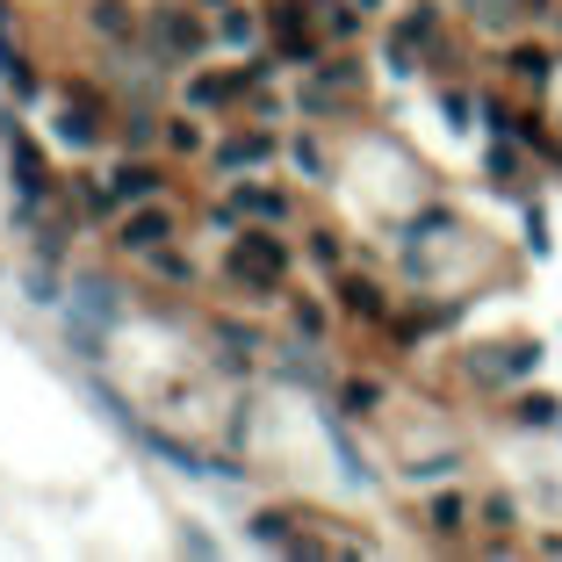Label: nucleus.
Listing matches in <instances>:
<instances>
[{
	"label": "nucleus",
	"mask_w": 562,
	"mask_h": 562,
	"mask_svg": "<svg viewBox=\"0 0 562 562\" xmlns=\"http://www.w3.org/2000/svg\"><path fill=\"white\" fill-rule=\"evenodd\" d=\"M231 282L245 296H274L289 282V245L267 239V231H231Z\"/></svg>",
	"instance_id": "1"
},
{
	"label": "nucleus",
	"mask_w": 562,
	"mask_h": 562,
	"mask_svg": "<svg viewBox=\"0 0 562 562\" xmlns=\"http://www.w3.org/2000/svg\"><path fill=\"white\" fill-rule=\"evenodd\" d=\"M8 167H15V217L36 223V217H44V203H51V173H44V152H36L15 123H8Z\"/></svg>",
	"instance_id": "2"
},
{
	"label": "nucleus",
	"mask_w": 562,
	"mask_h": 562,
	"mask_svg": "<svg viewBox=\"0 0 562 562\" xmlns=\"http://www.w3.org/2000/svg\"><path fill=\"white\" fill-rule=\"evenodd\" d=\"M145 36H152L159 66H195V58H203V44H209V30H203L195 15H187V8H152Z\"/></svg>",
	"instance_id": "3"
},
{
	"label": "nucleus",
	"mask_w": 562,
	"mask_h": 562,
	"mask_svg": "<svg viewBox=\"0 0 562 562\" xmlns=\"http://www.w3.org/2000/svg\"><path fill=\"white\" fill-rule=\"evenodd\" d=\"M173 231H181V209H173V203H159V195H152V203H130V209H123V223H116V245H123V253H137V260H145V253H159V245H167Z\"/></svg>",
	"instance_id": "4"
},
{
	"label": "nucleus",
	"mask_w": 562,
	"mask_h": 562,
	"mask_svg": "<svg viewBox=\"0 0 562 562\" xmlns=\"http://www.w3.org/2000/svg\"><path fill=\"white\" fill-rule=\"evenodd\" d=\"M239 94H253L245 66H231V72H187V108H231Z\"/></svg>",
	"instance_id": "5"
},
{
	"label": "nucleus",
	"mask_w": 562,
	"mask_h": 562,
	"mask_svg": "<svg viewBox=\"0 0 562 562\" xmlns=\"http://www.w3.org/2000/svg\"><path fill=\"white\" fill-rule=\"evenodd\" d=\"M51 137H58V145H72V152H87V145L102 137V116H94V102H87V94L72 102V94H66V102H58V116H51Z\"/></svg>",
	"instance_id": "6"
},
{
	"label": "nucleus",
	"mask_w": 562,
	"mask_h": 562,
	"mask_svg": "<svg viewBox=\"0 0 562 562\" xmlns=\"http://www.w3.org/2000/svg\"><path fill=\"white\" fill-rule=\"evenodd\" d=\"M534 360H541V346H491V354L483 360H469V368H477V382H519V375H534Z\"/></svg>",
	"instance_id": "7"
},
{
	"label": "nucleus",
	"mask_w": 562,
	"mask_h": 562,
	"mask_svg": "<svg viewBox=\"0 0 562 562\" xmlns=\"http://www.w3.org/2000/svg\"><path fill=\"white\" fill-rule=\"evenodd\" d=\"M274 159V137L267 130H239L217 145V173H245V167H267Z\"/></svg>",
	"instance_id": "8"
},
{
	"label": "nucleus",
	"mask_w": 562,
	"mask_h": 562,
	"mask_svg": "<svg viewBox=\"0 0 562 562\" xmlns=\"http://www.w3.org/2000/svg\"><path fill=\"white\" fill-rule=\"evenodd\" d=\"M108 195H116V203H152L159 195V167H145V159L130 167V159H123V167L108 173Z\"/></svg>",
	"instance_id": "9"
},
{
	"label": "nucleus",
	"mask_w": 562,
	"mask_h": 562,
	"mask_svg": "<svg viewBox=\"0 0 562 562\" xmlns=\"http://www.w3.org/2000/svg\"><path fill=\"white\" fill-rule=\"evenodd\" d=\"M72 310H80V318H94V324H108L123 303H116V289H108L102 274H80V282H72Z\"/></svg>",
	"instance_id": "10"
},
{
	"label": "nucleus",
	"mask_w": 562,
	"mask_h": 562,
	"mask_svg": "<svg viewBox=\"0 0 562 562\" xmlns=\"http://www.w3.org/2000/svg\"><path fill=\"white\" fill-rule=\"evenodd\" d=\"M87 22H94V30H102L108 44H130V36H137L130 0H94V8H87Z\"/></svg>",
	"instance_id": "11"
},
{
	"label": "nucleus",
	"mask_w": 562,
	"mask_h": 562,
	"mask_svg": "<svg viewBox=\"0 0 562 562\" xmlns=\"http://www.w3.org/2000/svg\"><path fill=\"white\" fill-rule=\"evenodd\" d=\"M231 203H239V217H253V223H282V217H289V195H274V187H245L239 181Z\"/></svg>",
	"instance_id": "12"
},
{
	"label": "nucleus",
	"mask_w": 562,
	"mask_h": 562,
	"mask_svg": "<svg viewBox=\"0 0 562 562\" xmlns=\"http://www.w3.org/2000/svg\"><path fill=\"white\" fill-rule=\"evenodd\" d=\"M340 303H346V318H368V324L390 318V303H382V289H375V282H346Z\"/></svg>",
	"instance_id": "13"
},
{
	"label": "nucleus",
	"mask_w": 562,
	"mask_h": 562,
	"mask_svg": "<svg viewBox=\"0 0 562 562\" xmlns=\"http://www.w3.org/2000/svg\"><path fill=\"white\" fill-rule=\"evenodd\" d=\"M253 541L289 548V555H310V541H303V534H289V519H282V512H260V519H253Z\"/></svg>",
	"instance_id": "14"
},
{
	"label": "nucleus",
	"mask_w": 562,
	"mask_h": 562,
	"mask_svg": "<svg viewBox=\"0 0 562 562\" xmlns=\"http://www.w3.org/2000/svg\"><path fill=\"white\" fill-rule=\"evenodd\" d=\"M217 36L231 44V51H253V44H260V22L245 15V8H223V15H217Z\"/></svg>",
	"instance_id": "15"
},
{
	"label": "nucleus",
	"mask_w": 562,
	"mask_h": 562,
	"mask_svg": "<svg viewBox=\"0 0 562 562\" xmlns=\"http://www.w3.org/2000/svg\"><path fill=\"white\" fill-rule=\"evenodd\" d=\"M145 260H152V274H159V282H173V289H187V282H195V260L173 253V245H159V253H145Z\"/></svg>",
	"instance_id": "16"
},
{
	"label": "nucleus",
	"mask_w": 562,
	"mask_h": 562,
	"mask_svg": "<svg viewBox=\"0 0 562 562\" xmlns=\"http://www.w3.org/2000/svg\"><path fill=\"white\" fill-rule=\"evenodd\" d=\"M512 418H519V426H555L562 404H555V397H519V411H512Z\"/></svg>",
	"instance_id": "17"
},
{
	"label": "nucleus",
	"mask_w": 562,
	"mask_h": 562,
	"mask_svg": "<svg viewBox=\"0 0 562 562\" xmlns=\"http://www.w3.org/2000/svg\"><path fill=\"white\" fill-rule=\"evenodd\" d=\"M289 159H296V173L324 181V145H318V137H296V145H289Z\"/></svg>",
	"instance_id": "18"
},
{
	"label": "nucleus",
	"mask_w": 562,
	"mask_h": 562,
	"mask_svg": "<svg viewBox=\"0 0 562 562\" xmlns=\"http://www.w3.org/2000/svg\"><path fill=\"white\" fill-rule=\"evenodd\" d=\"M22 289H30V303H58V274L44 267V260H36V267L22 274Z\"/></svg>",
	"instance_id": "19"
},
{
	"label": "nucleus",
	"mask_w": 562,
	"mask_h": 562,
	"mask_svg": "<svg viewBox=\"0 0 562 562\" xmlns=\"http://www.w3.org/2000/svg\"><path fill=\"white\" fill-rule=\"evenodd\" d=\"M548 66H555L548 51H512V72H519L527 87H541V80H548Z\"/></svg>",
	"instance_id": "20"
},
{
	"label": "nucleus",
	"mask_w": 562,
	"mask_h": 562,
	"mask_svg": "<svg viewBox=\"0 0 562 562\" xmlns=\"http://www.w3.org/2000/svg\"><path fill=\"white\" fill-rule=\"evenodd\" d=\"M461 461L455 455H426V461H411V483H440V477H455Z\"/></svg>",
	"instance_id": "21"
},
{
	"label": "nucleus",
	"mask_w": 562,
	"mask_h": 562,
	"mask_svg": "<svg viewBox=\"0 0 562 562\" xmlns=\"http://www.w3.org/2000/svg\"><path fill=\"white\" fill-rule=\"evenodd\" d=\"M123 145H130V152H145V145H152V116H145V108H130V116H123Z\"/></svg>",
	"instance_id": "22"
},
{
	"label": "nucleus",
	"mask_w": 562,
	"mask_h": 562,
	"mask_svg": "<svg viewBox=\"0 0 562 562\" xmlns=\"http://www.w3.org/2000/svg\"><path fill=\"white\" fill-rule=\"evenodd\" d=\"M296 332H303V340H324V310L310 303V296H296Z\"/></svg>",
	"instance_id": "23"
},
{
	"label": "nucleus",
	"mask_w": 562,
	"mask_h": 562,
	"mask_svg": "<svg viewBox=\"0 0 562 562\" xmlns=\"http://www.w3.org/2000/svg\"><path fill=\"white\" fill-rule=\"evenodd\" d=\"M375 404H382V390H375V382H346V411H354V418H368Z\"/></svg>",
	"instance_id": "24"
},
{
	"label": "nucleus",
	"mask_w": 562,
	"mask_h": 562,
	"mask_svg": "<svg viewBox=\"0 0 562 562\" xmlns=\"http://www.w3.org/2000/svg\"><path fill=\"white\" fill-rule=\"evenodd\" d=\"M310 260H318V267H340V239H332V231H310Z\"/></svg>",
	"instance_id": "25"
},
{
	"label": "nucleus",
	"mask_w": 562,
	"mask_h": 562,
	"mask_svg": "<svg viewBox=\"0 0 562 562\" xmlns=\"http://www.w3.org/2000/svg\"><path fill=\"white\" fill-rule=\"evenodd\" d=\"M461 519H469V505H461V497H440V505H433V527H440V534H455Z\"/></svg>",
	"instance_id": "26"
},
{
	"label": "nucleus",
	"mask_w": 562,
	"mask_h": 562,
	"mask_svg": "<svg viewBox=\"0 0 562 562\" xmlns=\"http://www.w3.org/2000/svg\"><path fill=\"white\" fill-rule=\"evenodd\" d=\"M318 80H324V87H354L360 66H354V58H332V66H318Z\"/></svg>",
	"instance_id": "27"
},
{
	"label": "nucleus",
	"mask_w": 562,
	"mask_h": 562,
	"mask_svg": "<svg viewBox=\"0 0 562 562\" xmlns=\"http://www.w3.org/2000/svg\"><path fill=\"white\" fill-rule=\"evenodd\" d=\"M167 137H173V152H203V130H195V123H187V116H181V123H173V130H167Z\"/></svg>",
	"instance_id": "28"
},
{
	"label": "nucleus",
	"mask_w": 562,
	"mask_h": 562,
	"mask_svg": "<svg viewBox=\"0 0 562 562\" xmlns=\"http://www.w3.org/2000/svg\"><path fill=\"white\" fill-rule=\"evenodd\" d=\"M491 173H497V181H512V173H519V152H512V145H491Z\"/></svg>",
	"instance_id": "29"
}]
</instances>
